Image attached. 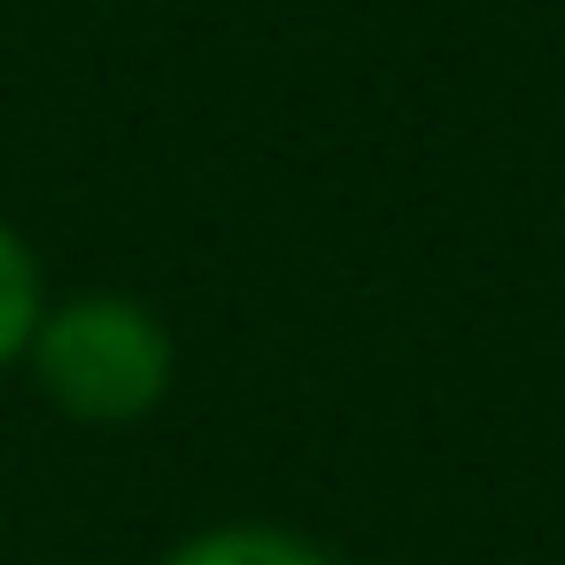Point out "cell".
Wrapping results in <instances>:
<instances>
[{"label":"cell","instance_id":"6da1fadb","mask_svg":"<svg viewBox=\"0 0 565 565\" xmlns=\"http://www.w3.org/2000/svg\"><path fill=\"white\" fill-rule=\"evenodd\" d=\"M40 395L78 426H132L171 387V333L132 295H71L32 333Z\"/></svg>","mask_w":565,"mask_h":565},{"label":"cell","instance_id":"7a4b0ae2","mask_svg":"<svg viewBox=\"0 0 565 565\" xmlns=\"http://www.w3.org/2000/svg\"><path fill=\"white\" fill-rule=\"evenodd\" d=\"M156 565H333V557L287 526H210V534H186L179 550H163Z\"/></svg>","mask_w":565,"mask_h":565},{"label":"cell","instance_id":"3957f363","mask_svg":"<svg viewBox=\"0 0 565 565\" xmlns=\"http://www.w3.org/2000/svg\"><path fill=\"white\" fill-rule=\"evenodd\" d=\"M40 318H47V302H40V264H32V248H24L9 225H0V364H17V356L32 349Z\"/></svg>","mask_w":565,"mask_h":565}]
</instances>
